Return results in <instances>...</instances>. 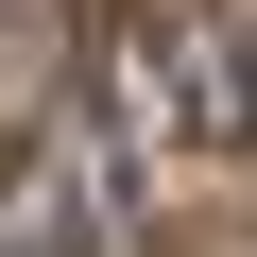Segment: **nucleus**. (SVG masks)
Segmentation results:
<instances>
[{
	"label": "nucleus",
	"instance_id": "f257e3e1",
	"mask_svg": "<svg viewBox=\"0 0 257 257\" xmlns=\"http://www.w3.org/2000/svg\"><path fill=\"white\" fill-rule=\"evenodd\" d=\"M86 240H120V138H86V155H0V257H86Z\"/></svg>",
	"mask_w": 257,
	"mask_h": 257
},
{
	"label": "nucleus",
	"instance_id": "f03ea898",
	"mask_svg": "<svg viewBox=\"0 0 257 257\" xmlns=\"http://www.w3.org/2000/svg\"><path fill=\"white\" fill-rule=\"evenodd\" d=\"M138 103L172 138H257V52L223 18H138Z\"/></svg>",
	"mask_w": 257,
	"mask_h": 257
}]
</instances>
